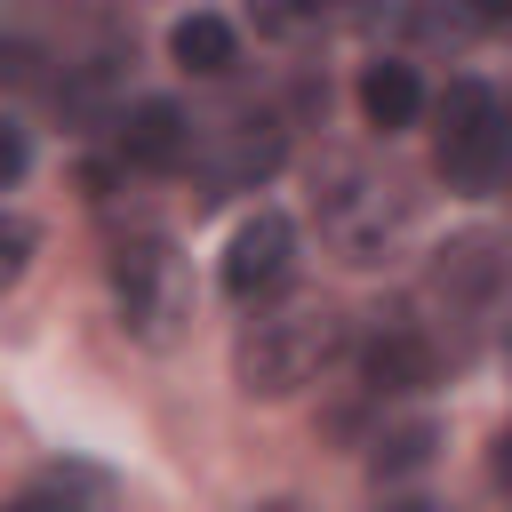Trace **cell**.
Here are the masks:
<instances>
[{
    "label": "cell",
    "instance_id": "52a82bcc",
    "mask_svg": "<svg viewBox=\"0 0 512 512\" xmlns=\"http://www.w3.org/2000/svg\"><path fill=\"white\" fill-rule=\"evenodd\" d=\"M352 368H360V392H376V400L424 392V384L440 376V344H432V328L416 320V304H400V312H376V320H368Z\"/></svg>",
    "mask_w": 512,
    "mask_h": 512
},
{
    "label": "cell",
    "instance_id": "ba28073f",
    "mask_svg": "<svg viewBox=\"0 0 512 512\" xmlns=\"http://www.w3.org/2000/svg\"><path fill=\"white\" fill-rule=\"evenodd\" d=\"M288 264H296V224H288L280 208H256V216L232 232V248H224V296H232V304L272 296V288L288 280Z\"/></svg>",
    "mask_w": 512,
    "mask_h": 512
},
{
    "label": "cell",
    "instance_id": "ffe728a7",
    "mask_svg": "<svg viewBox=\"0 0 512 512\" xmlns=\"http://www.w3.org/2000/svg\"><path fill=\"white\" fill-rule=\"evenodd\" d=\"M504 368H512V320H504Z\"/></svg>",
    "mask_w": 512,
    "mask_h": 512
},
{
    "label": "cell",
    "instance_id": "8fae6325",
    "mask_svg": "<svg viewBox=\"0 0 512 512\" xmlns=\"http://www.w3.org/2000/svg\"><path fill=\"white\" fill-rule=\"evenodd\" d=\"M168 56H176V72H192V80H224V72L240 64V32H232L216 8H192V16H176Z\"/></svg>",
    "mask_w": 512,
    "mask_h": 512
},
{
    "label": "cell",
    "instance_id": "6da1fadb",
    "mask_svg": "<svg viewBox=\"0 0 512 512\" xmlns=\"http://www.w3.org/2000/svg\"><path fill=\"white\" fill-rule=\"evenodd\" d=\"M336 352H344V312L320 304V296H296V304H272V312H256V320L240 328L232 376H240L248 400H288V392H304Z\"/></svg>",
    "mask_w": 512,
    "mask_h": 512
},
{
    "label": "cell",
    "instance_id": "8992f818",
    "mask_svg": "<svg viewBox=\"0 0 512 512\" xmlns=\"http://www.w3.org/2000/svg\"><path fill=\"white\" fill-rule=\"evenodd\" d=\"M432 160H440L448 192H496V176H504V104H496L488 80H448Z\"/></svg>",
    "mask_w": 512,
    "mask_h": 512
},
{
    "label": "cell",
    "instance_id": "e0dca14e",
    "mask_svg": "<svg viewBox=\"0 0 512 512\" xmlns=\"http://www.w3.org/2000/svg\"><path fill=\"white\" fill-rule=\"evenodd\" d=\"M0 80H8V88L40 80V48H32V40H0Z\"/></svg>",
    "mask_w": 512,
    "mask_h": 512
},
{
    "label": "cell",
    "instance_id": "d6986e66",
    "mask_svg": "<svg viewBox=\"0 0 512 512\" xmlns=\"http://www.w3.org/2000/svg\"><path fill=\"white\" fill-rule=\"evenodd\" d=\"M496 480H504V488H512V432H504V440H496Z\"/></svg>",
    "mask_w": 512,
    "mask_h": 512
},
{
    "label": "cell",
    "instance_id": "7c38bea8",
    "mask_svg": "<svg viewBox=\"0 0 512 512\" xmlns=\"http://www.w3.org/2000/svg\"><path fill=\"white\" fill-rule=\"evenodd\" d=\"M328 16H344V0H248V24L272 32V40H304V32H320Z\"/></svg>",
    "mask_w": 512,
    "mask_h": 512
},
{
    "label": "cell",
    "instance_id": "44dd1931",
    "mask_svg": "<svg viewBox=\"0 0 512 512\" xmlns=\"http://www.w3.org/2000/svg\"><path fill=\"white\" fill-rule=\"evenodd\" d=\"M392 512H424V504H392Z\"/></svg>",
    "mask_w": 512,
    "mask_h": 512
},
{
    "label": "cell",
    "instance_id": "9c48e42d",
    "mask_svg": "<svg viewBox=\"0 0 512 512\" xmlns=\"http://www.w3.org/2000/svg\"><path fill=\"white\" fill-rule=\"evenodd\" d=\"M112 144H120V168H136V176H176L184 152H192V112L168 104V96H144V104L120 112Z\"/></svg>",
    "mask_w": 512,
    "mask_h": 512
},
{
    "label": "cell",
    "instance_id": "5b68a950",
    "mask_svg": "<svg viewBox=\"0 0 512 512\" xmlns=\"http://www.w3.org/2000/svg\"><path fill=\"white\" fill-rule=\"evenodd\" d=\"M280 160H288V128H280L272 112H256V104H232V112H216V120H192L184 168H192V184H200L208 208L232 200V192H256Z\"/></svg>",
    "mask_w": 512,
    "mask_h": 512
},
{
    "label": "cell",
    "instance_id": "2e32d148",
    "mask_svg": "<svg viewBox=\"0 0 512 512\" xmlns=\"http://www.w3.org/2000/svg\"><path fill=\"white\" fill-rule=\"evenodd\" d=\"M24 168H32V136H24V128H16L8 112H0V192H8V184H16Z\"/></svg>",
    "mask_w": 512,
    "mask_h": 512
},
{
    "label": "cell",
    "instance_id": "ac0fdd59",
    "mask_svg": "<svg viewBox=\"0 0 512 512\" xmlns=\"http://www.w3.org/2000/svg\"><path fill=\"white\" fill-rule=\"evenodd\" d=\"M464 8V24H480V32H504L512 24V0H456Z\"/></svg>",
    "mask_w": 512,
    "mask_h": 512
},
{
    "label": "cell",
    "instance_id": "30bf717a",
    "mask_svg": "<svg viewBox=\"0 0 512 512\" xmlns=\"http://www.w3.org/2000/svg\"><path fill=\"white\" fill-rule=\"evenodd\" d=\"M416 112H424V80H416V64L376 56V64L360 72V120H368L376 136H400Z\"/></svg>",
    "mask_w": 512,
    "mask_h": 512
},
{
    "label": "cell",
    "instance_id": "7a4b0ae2",
    "mask_svg": "<svg viewBox=\"0 0 512 512\" xmlns=\"http://www.w3.org/2000/svg\"><path fill=\"white\" fill-rule=\"evenodd\" d=\"M312 216H320V240L344 256V264H384L400 240H408V216H416V192L400 176H384L376 160H328L312 176Z\"/></svg>",
    "mask_w": 512,
    "mask_h": 512
},
{
    "label": "cell",
    "instance_id": "4fadbf2b",
    "mask_svg": "<svg viewBox=\"0 0 512 512\" xmlns=\"http://www.w3.org/2000/svg\"><path fill=\"white\" fill-rule=\"evenodd\" d=\"M432 448H440L432 424H400V432L376 440V472H416V464H432Z\"/></svg>",
    "mask_w": 512,
    "mask_h": 512
},
{
    "label": "cell",
    "instance_id": "277c9868",
    "mask_svg": "<svg viewBox=\"0 0 512 512\" xmlns=\"http://www.w3.org/2000/svg\"><path fill=\"white\" fill-rule=\"evenodd\" d=\"M504 304H512V240H504V232H456V240L432 256L424 288H416V320H424V328L448 320L456 336H464L472 320H496Z\"/></svg>",
    "mask_w": 512,
    "mask_h": 512
},
{
    "label": "cell",
    "instance_id": "3957f363",
    "mask_svg": "<svg viewBox=\"0 0 512 512\" xmlns=\"http://www.w3.org/2000/svg\"><path fill=\"white\" fill-rule=\"evenodd\" d=\"M104 280H112V304H120V328L152 352H168L192 320V264L176 256V240L160 232H128L112 240L104 256Z\"/></svg>",
    "mask_w": 512,
    "mask_h": 512
},
{
    "label": "cell",
    "instance_id": "5bb4252c",
    "mask_svg": "<svg viewBox=\"0 0 512 512\" xmlns=\"http://www.w3.org/2000/svg\"><path fill=\"white\" fill-rule=\"evenodd\" d=\"M32 248H40V232H32L24 216H0V288H16V280H24Z\"/></svg>",
    "mask_w": 512,
    "mask_h": 512
},
{
    "label": "cell",
    "instance_id": "9a60e30c",
    "mask_svg": "<svg viewBox=\"0 0 512 512\" xmlns=\"http://www.w3.org/2000/svg\"><path fill=\"white\" fill-rule=\"evenodd\" d=\"M0 512H88V504H80V496H72L64 480H40V488H24V496H8Z\"/></svg>",
    "mask_w": 512,
    "mask_h": 512
}]
</instances>
